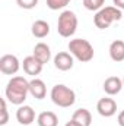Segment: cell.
I'll list each match as a JSON object with an SVG mask.
<instances>
[{"label":"cell","instance_id":"6da1fadb","mask_svg":"<svg viewBox=\"0 0 124 126\" xmlns=\"http://www.w3.org/2000/svg\"><path fill=\"white\" fill-rule=\"evenodd\" d=\"M29 93V82L24 76H13L6 87V98L15 106H22Z\"/></svg>","mask_w":124,"mask_h":126},{"label":"cell","instance_id":"7a4b0ae2","mask_svg":"<svg viewBox=\"0 0 124 126\" xmlns=\"http://www.w3.org/2000/svg\"><path fill=\"white\" fill-rule=\"evenodd\" d=\"M67 47H69L70 54H72L74 59H77L79 62L86 63V62H91L93 59L95 51H93L92 44H91L88 40H85V38H74V40H70Z\"/></svg>","mask_w":124,"mask_h":126},{"label":"cell","instance_id":"3957f363","mask_svg":"<svg viewBox=\"0 0 124 126\" xmlns=\"http://www.w3.org/2000/svg\"><path fill=\"white\" fill-rule=\"evenodd\" d=\"M123 18V12L115 6H105L101 10H98L93 16V24L99 30H107L111 27L112 22L120 21Z\"/></svg>","mask_w":124,"mask_h":126},{"label":"cell","instance_id":"277c9868","mask_svg":"<svg viewBox=\"0 0 124 126\" xmlns=\"http://www.w3.org/2000/svg\"><path fill=\"white\" fill-rule=\"evenodd\" d=\"M50 97H51V101L59 106V107H63V109H67V107H72L76 101V94L72 88L63 85V84H57L51 88V93H50Z\"/></svg>","mask_w":124,"mask_h":126},{"label":"cell","instance_id":"5b68a950","mask_svg":"<svg viewBox=\"0 0 124 126\" xmlns=\"http://www.w3.org/2000/svg\"><path fill=\"white\" fill-rule=\"evenodd\" d=\"M77 30V16L72 10H63L57 21V31L64 38H70Z\"/></svg>","mask_w":124,"mask_h":126},{"label":"cell","instance_id":"8992f818","mask_svg":"<svg viewBox=\"0 0 124 126\" xmlns=\"http://www.w3.org/2000/svg\"><path fill=\"white\" fill-rule=\"evenodd\" d=\"M21 67V63L15 54H4L0 57V70L4 75H15Z\"/></svg>","mask_w":124,"mask_h":126},{"label":"cell","instance_id":"52a82bcc","mask_svg":"<svg viewBox=\"0 0 124 126\" xmlns=\"http://www.w3.org/2000/svg\"><path fill=\"white\" fill-rule=\"evenodd\" d=\"M96 110L102 117H111L117 113V103L110 97L101 98L96 104Z\"/></svg>","mask_w":124,"mask_h":126},{"label":"cell","instance_id":"ba28073f","mask_svg":"<svg viewBox=\"0 0 124 126\" xmlns=\"http://www.w3.org/2000/svg\"><path fill=\"white\" fill-rule=\"evenodd\" d=\"M73 56L70 54V53H67V51H59L56 56H54V66L59 69V70H63V72H66V70H70L72 67H73Z\"/></svg>","mask_w":124,"mask_h":126},{"label":"cell","instance_id":"9c48e42d","mask_svg":"<svg viewBox=\"0 0 124 126\" xmlns=\"http://www.w3.org/2000/svg\"><path fill=\"white\" fill-rule=\"evenodd\" d=\"M16 120L21 125L29 126L35 120V111L31 106H19V109L16 110Z\"/></svg>","mask_w":124,"mask_h":126},{"label":"cell","instance_id":"30bf717a","mask_svg":"<svg viewBox=\"0 0 124 126\" xmlns=\"http://www.w3.org/2000/svg\"><path fill=\"white\" fill-rule=\"evenodd\" d=\"M42 66H44V64L39 62L38 59H35L34 56H28V57H25L24 62H22V67H24L25 73H26V75H31V76H37V75H39L41 70H42Z\"/></svg>","mask_w":124,"mask_h":126},{"label":"cell","instance_id":"8fae6325","mask_svg":"<svg viewBox=\"0 0 124 126\" xmlns=\"http://www.w3.org/2000/svg\"><path fill=\"white\" fill-rule=\"evenodd\" d=\"M123 88V79H120L118 76H110L104 82V91L108 95H117Z\"/></svg>","mask_w":124,"mask_h":126},{"label":"cell","instance_id":"7c38bea8","mask_svg":"<svg viewBox=\"0 0 124 126\" xmlns=\"http://www.w3.org/2000/svg\"><path fill=\"white\" fill-rule=\"evenodd\" d=\"M29 94L37 98V100H42L47 95V87L44 84V81L34 78L32 81H29Z\"/></svg>","mask_w":124,"mask_h":126},{"label":"cell","instance_id":"4fadbf2b","mask_svg":"<svg viewBox=\"0 0 124 126\" xmlns=\"http://www.w3.org/2000/svg\"><path fill=\"white\" fill-rule=\"evenodd\" d=\"M35 59H38L42 64L50 62L51 59V50H50V46H47L45 43H38L35 47H34V54H32Z\"/></svg>","mask_w":124,"mask_h":126},{"label":"cell","instance_id":"5bb4252c","mask_svg":"<svg viewBox=\"0 0 124 126\" xmlns=\"http://www.w3.org/2000/svg\"><path fill=\"white\" fill-rule=\"evenodd\" d=\"M108 51H110L111 60H114V62H117V63L123 62L124 60V41H121V40L112 41Z\"/></svg>","mask_w":124,"mask_h":126},{"label":"cell","instance_id":"9a60e30c","mask_svg":"<svg viewBox=\"0 0 124 126\" xmlns=\"http://www.w3.org/2000/svg\"><path fill=\"white\" fill-rule=\"evenodd\" d=\"M38 126H57L59 125V117L53 111H42L37 117Z\"/></svg>","mask_w":124,"mask_h":126},{"label":"cell","instance_id":"2e32d148","mask_svg":"<svg viewBox=\"0 0 124 126\" xmlns=\"http://www.w3.org/2000/svg\"><path fill=\"white\" fill-rule=\"evenodd\" d=\"M31 31H32V35L37 37V38H45L50 34V25H48V22H45L42 19H38V21H35L32 24Z\"/></svg>","mask_w":124,"mask_h":126},{"label":"cell","instance_id":"e0dca14e","mask_svg":"<svg viewBox=\"0 0 124 126\" xmlns=\"http://www.w3.org/2000/svg\"><path fill=\"white\" fill-rule=\"evenodd\" d=\"M72 119L79 122L80 125H83V126H91V123H92V114H91V111L88 109H77L73 113Z\"/></svg>","mask_w":124,"mask_h":126},{"label":"cell","instance_id":"ac0fdd59","mask_svg":"<svg viewBox=\"0 0 124 126\" xmlns=\"http://www.w3.org/2000/svg\"><path fill=\"white\" fill-rule=\"evenodd\" d=\"M104 3L105 0H83V6L88 9V10H101L104 7Z\"/></svg>","mask_w":124,"mask_h":126},{"label":"cell","instance_id":"d6986e66","mask_svg":"<svg viewBox=\"0 0 124 126\" xmlns=\"http://www.w3.org/2000/svg\"><path fill=\"white\" fill-rule=\"evenodd\" d=\"M72 0H47V6L51 10H59V9H64Z\"/></svg>","mask_w":124,"mask_h":126},{"label":"cell","instance_id":"ffe728a7","mask_svg":"<svg viewBox=\"0 0 124 126\" xmlns=\"http://www.w3.org/2000/svg\"><path fill=\"white\" fill-rule=\"evenodd\" d=\"M18 6L22 7V9H34L37 4H38V0H16Z\"/></svg>","mask_w":124,"mask_h":126},{"label":"cell","instance_id":"44dd1931","mask_svg":"<svg viewBox=\"0 0 124 126\" xmlns=\"http://www.w3.org/2000/svg\"><path fill=\"white\" fill-rule=\"evenodd\" d=\"M9 122V113H7V107H6V100L1 98V119H0V125L4 126Z\"/></svg>","mask_w":124,"mask_h":126},{"label":"cell","instance_id":"7402d4cb","mask_svg":"<svg viewBox=\"0 0 124 126\" xmlns=\"http://www.w3.org/2000/svg\"><path fill=\"white\" fill-rule=\"evenodd\" d=\"M112 3H114V6L118 7L120 10H124V0H112Z\"/></svg>","mask_w":124,"mask_h":126},{"label":"cell","instance_id":"603a6c76","mask_svg":"<svg viewBox=\"0 0 124 126\" xmlns=\"http://www.w3.org/2000/svg\"><path fill=\"white\" fill-rule=\"evenodd\" d=\"M117 120H118V125H120V126H124V110L118 113V117H117Z\"/></svg>","mask_w":124,"mask_h":126},{"label":"cell","instance_id":"cb8c5ba5","mask_svg":"<svg viewBox=\"0 0 124 126\" xmlns=\"http://www.w3.org/2000/svg\"><path fill=\"white\" fill-rule=\"evenodd\" d=\"M64 126H83V125H80L79 122H76V120H73V119H72L70 122H67Z\"/></svg>","mask_w":124,"mask_h":126},{"label":"cell","instance_id":"d4e9b609","mask_svg":"<svg viewBox=\"0 0 124 126\" xmlns=\"http://www.w3.org/2000/svg\"><path fill=\"white\" fill-rule=\"evenodd\" d=\"M123 85H124V78H123Z\"/></svg>","mask_w":124,"mask_h":126}]
</instances>
